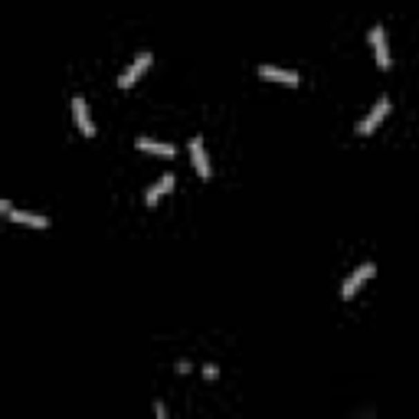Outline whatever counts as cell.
<instances>
[{
    "instance_id": "1",
    "label": "cell",
    "mask_w": 419,
    "mask_h": 419,
    "mask_svg": "<svg viewBox=\"0 0 419 419\" xmlns=\"http://www.w3.org/2000/svg\"><path fill=\"white\" fill-rule=\"evenodd\" d=\"M387 111H390V99H387V95H380V99L373 102V109H370L367 115H364V118L357 122V135H360V138L373 135V131H377V124L387 118Z\"/></svg>"
},
{
    "instance_id": "2",
    "label": "cell",
    "mask_w": 419,
    "mask_h": 419,
    "mask_svg": "<svg viewBox=\"0 0 419 419\" xmlns=\"http://www.w3.org/2000/svg\"><path fill=\"white\" fill-rule=\"evenodd\" d=\"M373 272H377V266H373V262H364V266H357V269L351 272V275H347L344 282H341V298H354L360 292V285L367 282V279H373Z\"/></svg>"
},
{
    "instance_id": "3",
    "label": "cell",
    "mask_w": 419,
    "mask_h": 419,
    "mask_svg": "<svg viewBox=\"0 0 419 419\" xmlns=\"http://www.w3.org/2000/svg\"><path fill=\"white\" fill-rule=\"evenodd\" d=\"M148 69H151V53H138V59L131 62L122 75H118V89H131L141 75L148 73Z\"/></svg>"
},
{
    "instance_id": "4",
    "label": "cell",
    "mask_w": 419,
    "mask_h": 419,
    "mask_svg": "<svg viewBox=\"0 0 419 419\" xmlns=\"http://www.w3.org/2000/svg\"><path fill=\"white\" fill-rule=\"evenodd\" d=\"M370 46L377 53V66H380V69H390L393 56H390V43H387V30H383V26H373V30H370Z\"/></svg>"
},
{
    "instance_id": "5",
    "label": "cell",
    "mask_w": 419,
    "mask_h": 419,
    "mask_svg": "<svg viewBox=\"0 0 419 419\" xmlns=\"http://www.w3.org/2000/svg\"><path fill=\"white\" fill-rule=\"evenodd\" d=\"M73 118H75L79 131H82L86 138L95 135V122H92V115H89V102L82 99V95H75V99H73Z\"/></svg>"
},
{
    "instance_id": "6",
    "label": "cell",
    "mask_w": 419,
    "mask_h": 419,
    "mask_svg": "<svg viewBox=\"0 0 419 419\" xmlns=\"http://www.w3.org/2000/svg\"><path fill=\"white\" fill-rule=\"evenodd\" d=\"M259 79H272V82H282V86H292V89L301 82L295 69H279V66H259Z\"/></svg>"
},
{
    "instance_id": "7",
    "label": "cell",
    "mask_w": 419,
    "mask_h": 419,
    "mask_svg": "<svg viewBox=\"0 0 419 419\" xmlns=\"http://www.w3.org/2000/svg\"><path fill=\"white\" fill-rule=\"evenodd\" d=\"M174 184H177V177H174V174H164L158 184L148 187V194H145V203H148V207H158V200L164 197V194H171Z\"/></svg>"
},
{
    "instance_id": "8",
    "label": "cell",
    "mask_w": 419,
    "mask_h": 419,
    "mask_svg": "<svg viewBox=\"0 0 419 419\" xmlns=\"http://www.w3.org/2000/svg\"><path fill=\"white\" fill-rule=\"evenodd\" d=\"M138 151H145V154H160V158H174L177 148H174L171 141H154V138H138Z\"/></svg>"
},
{
    "instance_id": "9",
    "label": "cell",
    "mask_w": 419,
    "mask_h": 419,
    "mask_svg": "<svg viewBox=\"0 0 419 419\" xmlns=\"http://www.w3.org/2000/svg\"><path fill=\"white\" fill-rule=\"evenodd\" d=\"M190 158H194V167H197L200 177H210V174H213V167H210V158H207V148H203V141H200V138H194V141H190Z\"/></svg>"
},
{
    "instance_id": "10",
    "label": "cell",
    "mask_w": 419,
    "mask_h": 419,
    "mask_svg": "<svg viewBox=\"0 0 419 419\" xmlns=\"http://www.w3.org/2000/svg\"><path fill=\"white\" fill-rule=\"evenodd\" d=\"M7 216H10V220H17V223H24V226H37V230H46V226H50V220H46V216H39V213H26V210H17V207H13Z\"/></svg>"
},
{
    "instance_id": "11",
    "label": "cell",
    "mask_w": 419,
    "mask_h": 419,
    "mask_svg": "<svg viewBox=\"0 0 419 419\" xmlns=\"http://www.w3.org/2000/svg\"><path fill=\"white\" fill-rule=\"evenodd\" d=\"M203 377H207V380H216V377H220V370L213 367V364H207V367H203Z\"/></svg>"
},
{
    "instance_id": "12",
    "label": "cell",
    "mask_w": 419,
    "mask_h": 419,
    "mask_svg": "<svg viewBox=\"0 0 419 419\" xmlns=\"http://www.w3.org/2000/svg\"><path fill=\"white\" fill-rule=\"evenodd\" d=\"M154 416L164 419V416H167V407H164V403H154Z\"/></svg>"
}]
</instances>
